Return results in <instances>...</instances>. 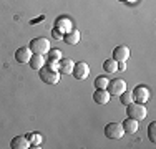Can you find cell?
Wrapping results in <instances>:
<instances>
[{
  "mask_svg": "<svg viewBox=\"0 0 156 149\" xmlns=\"http://www.w3.org/2000/svg\"><path fill=\"white\" fill-rule=\"evenodd\" d=\"M38 73H40V80H42L43 83H47V85H57L58 81H60V71L55 70V68H51L50 65L48 66L43 65L42 68L38 70Z\"/></svg>",
  "mask_w": 156,
  "mask_h": 149,
  "instance_id": "cell-1",
  "label": "cell"
},
{
  "mask_svg": "<svg viewBox=\"0 0 156 149\" xmlns=\"http://www.w3.org/2000/svg\"><path fill=\"white\" fill-rule=\"evenodd\" d=\"M28 48L32 50V53H37V55H45L48 53V51L51 50L50 47V40L43 38V36H38V38H33L30 45H28Z\"/></svg>",
  "mask_w": 156,
  "mask_h": 149,
  "instance_id": "cell-2",
  "label": "cell"
},
{
  "mask_svg": "<svg viewBox=\"0 0 156 149\" xmlns=\"http://www.w3.org/2000/svg\"><path fill=\"white\" fill-rule=\"evenodd\" d=\"M126 113H128V118H133V119H136V121L146 119V116H148L146 106H144V104H141V103H131V104H128Z\"/></svg>",
  "mask_w": 156,
  "mask_h": 149,
  "instance_id": "cell-3",
  "label": "cell"
},
{
  "mask_svg": "<svg viewBox=\"0 0 156 149\" xmlns=\"http://www.w3.org/2000/svg\"><path fill=\"white\" fill-rule=\"evenodd\" d=\"M105 134L110 139H121L123 134H125V129L120 123H108V124L105 126Z\"/></svg>",
  "mask_w": 156,
  "mask_h": 149,
  "instance_id": "cell-4",
  "label": "cell"
},
{
  "mask_svg": "<svg viewBox=\"0 0 156 149\" xmlns=\"http://www.w3.org/2000/svg\"><path fill=\"white\" fill-rule=\"evenodd\" d=\"M72 74L75 76V80L83 81V80H87V78H88V74H90V66H88L85 61L75 63V66H73V71H72Z\"/></svg>",
  "mask_w": 156,
  "mask_h": 149,
  "instance_id": "cell-5",
  "label": "cell"
},
{
  "mask_svg": "<svg viewBox=\"0 0 156 149\" xmlns=\"http://www.w3.org/2000/svg\"><path fill=\"white\" fill-rule=\"evenodd\" d=\"M108 93L111 96H120L123 91H126V83L125 80H120V78H116V80H110L108 83Z\"/></svg>",
  "mask_w": 156,
  "mask_h": 149,
  "instance_id": "cell-6",
  "label": "cell"
},
{
  "mask_svg": "<svg viewBox=\"0 0 156 149\" xmlns=\"http://www.w3.org/2000/svg\"><path fill=\"white\" fill-rule=\"evenodd\" d=\"M133 98L136 99V103H148V99H150V88L144 86V85H140V86H136L133 89Z\"/></svg>",
  "mask_w": 156,
  "mask_h": 149,
  "instance_id": "cell-7",
  "label": "cell"
},
{
  "mask_svg": "<svg viewBox=\"0 0 156 149\" xmlns=\"http://www.w3.org/2000/svg\"><path fill=\"white\" fill-rule=\"evenodd\" d=\"M55 28L58 30L60 33H68V32H72L73 30V23H72V20L70 18H66V17H60L57 22H55Z\"/></svg>",
  "mask_w": 156,
  "mask_h": 149,
  "instance_id": "cell-8",
  "label": "cell"
},
{
  "mask_svg": "<svg viewBox=\"0 0 156 149\" xmlns=\"http://www.w3.org/2000/svg\"><path fill=\"white\" fill-rule=\"evenodd\" d=\"M110 98H111V95L108 93V89H96V91L93 93V101L96 104H101V106L108 104Z\"/></svg>",
  "mask_w": 156,
  "mask_h": 149,
  "instance_id": "cell-9",
  "label": "cell"
},
{
  "mask_svg": "<svg viewBox=\"0 0 156 149\" xmlns=\"http://www.w3.org/2000/svg\"><path fill=\"white\" fill-rule=\"evenodd\" d=\"M129 58V48L126 45H120L113 50V60L116 61H126Z\"/></svg>",
  "mask_w": 156,
  "mask_h": 149,
  "instance_id": "cell-10",
  "label": "cell"
},
{
  "mask_svg": "<svg viewBox=\"0 0 156 149\" xmlns=\"http://www.w3.org/2000/svg\"><path fill=\"white\" fill-rule=\"evenodd\" d=\"M32 55L33 53H32V50L28 47H22L15 51V60L18 63H28L30 58H32Z\"/></svg>",
  "mask_w": 156,
  "mask_h": 149,
  "instance_id": "cell-11",
  "label": "cell"
},
{
  "mask_svg": "<svg viewBox=\"0 0 156 149\" xmlns=\"http://www.w3.org/2000/svg\"><path fill=\"white\" fill-rule=\"evenodd\" d=\"M73 66H75L73 60H70V58H62L60 61H58V71H60L62 74H72Z\"/></svg>",
  "mask_w": 156,
  "mask_h": 149,
  "instance_id": "cell-12",
  "label": "cell"
},
{
  "mask_svg": "<svg viewBox=\"0 0 156 149\" xmlns=\"http://www.w3.org/2000/svg\"><path fill=\"white\" fill-rule=\"evenodd\" d=\"M10 147L12 149H27V147H30V141L27 139V136H15L10 141Z\"/></svg>",
  "mask_w": 156,
  "mask_h": 149,
  "instance_id": "cell-13",
  "label": "cell"
},
{
  "mask_svg": "<svg viewBox=\"0 0 156 149\" xmlns=\"http://www.w3.org/2000/svg\"><path fill=\"white\" fill-rule=\"evenodd\" d=\"M140 121H136V119H133V118H128V119H125L123 121V129H125V133H128V134H135V133H138V129H140V124H138Z\"/></svg>",
  "mask_w": 156,
  "mask_h": 149,
  "instance_id": "cell-14",
  "label": "cell"
},
{
  "mask_svg": "<svg viewBox=\"0 0 156 149\" xmlns=\"http://www.w3.org/2000/svg\"><path fill=\"white\" fill-rule=\"evenodd\" d=\"M80 38H81V33L78 32V30H75V28H73L72 32H68V33H65V35H63V42H66L68 45L80 43Z\"/></svg>",
  "mask_w": 156,
  "mask_h": 149,
  "instance_id": "cell-15",
  "label": "cell"
},
{
  "mask_svg": "<svg viewBox=\"0 0 156 149\" xmlns=\"http://www.w3.org/2000/svg\"><path fill=\"white\" fill-rule=\"evenodd\" d=\"M28 65H30L33 70H37V71H38V70L42 68L43 65H45V58H43V55H37V53H33V55H32V58H30V61H28Z\"/></svg>",
  "mask_w": 156,
  "mask_h": 149,
  "instance_id": "cell-16",
  "label": "cell"
},
{
  "mask_svg": "<svg viewBox=\"0 0 156 149\" xmlns=\"http://www.w3.org/2000/svg\"><path fill=\"white\" fill-rule=\"evenodd\" d=\"M103 70H105L106 73H116L118 71V61L113 60V58L105 60V63H103Z\"/></svg>",
  "mask_w": 156,
  "mask_h": 149,
  "instance_id": "cell-17",
  "label": "cell"
},
{
  "mask_svg": "<svg viewBox=\"0 0 156 149\" xmlns=\"http://www.w3.org/2000/svg\"><path fill=\"white\" fill-rule=\"evenodd\" d=\"M108 83H110V80L106 76H98L95 80V88L96 89H106L108 88Z\"/></svg>",
  "mask_w": 156,
  "mask_h": 149,
  "instance_id": "cell-18",
  "label": "cell"
},
{
  "mask_svg": "<svg viewBox=\"0 0 156 149\" xmlns=\"http://www.w3.org/2000/svg\"><path fill=\"white\" fill-rule=\"evenodd\" d=\"M27 139L30 141V146H35V147H38V144L42 143V136H40L38 133H30V134H27Z\"/></svg>",
  "mask_w": 156,
  "mask_h": 149,
  "instance_id": "cell-19",
  "label": "cell"
},
{
  "mask_svg": "<svg viewBox=\"0 0 156 149\" xmlns=\"http://www.w3.org/2000/svg\"><path fill=\"white\" fill-rule=\"evenodd\" d=\"M133 99H135V98H133V91H131V93H129V91H123V93L120 95V101L123 103L125 106L131 104V103H133Z\"/></svg>",
  "mask_w": 156,
  "mask_h": 149,
  "instance_id": "cell-20",
  "label": "cell"
},
{
  "mask_svg": "<svg viewBox=\"0 0 156 149\" xmlns=\"http://www.w3.org/2000/svg\"><path fill=\"white\" fill-rule=\"evenodd\" d=\"M47 55H48V63L60 61V60H62V51L60 50H50Z\"/></svg>",
  "mask_w": 156,
  "mask_h": 149,
  "instance_id": "cell-21",
  "label": "cell"
},
{
  "mask_svg": "<svg viewBox=\"0 0 156 149\" xmlns=\"http://www.w3.org/2000/svg\"><path fill=\"white\" fill-rule=\"evenodd\" d=\"M148 137H150L151 143H156V123H151L150 128H148Z\"/></svg>",
  "mask_w": 156,
  "mask_h": 149,
  "instance_id": "cell-22",
  "label": "cell"
},
{
  "mask_svg": "<svg viewBox=\"0 0 156 149\" xmlns=\"http://www.w3.org/2000/svg\"><path fill=\"white\" fill-rule=\"evenodd\" d=\"M51 35H53V38H57V40H63V33H60L57 28L51 30Z\"/></svg>",
  "mask_w": 156,
  "mask_h": 149,
  "instance_id": "cell-23",
  "label": "cell"
},
{
  "mask_svg": "<svg viewBox=\"0 0 156 149\" xmlns=\"http://www.w3.org/2000/svg\"><path fill=\"white\" fill-rule=\"evenodd\" d=\"M118 70H126V61H118Z\"/></svg>",
  "mask_w": 156,
  "mask_h": 149,
  "instance_id": "cell-24",
  "label": "cell"
},
{
  "mask_svg": "<svg viewBox=\"0 0 156 149\" xmlns=\"http://www.w3.org/2000/svg\"><path fill=\"white\" fill-rule=\"evenodd\" d=\"M125 2H135V0H125Z\"/></svg>",
  "mask_w": 156,
  "mask_h": 149,
  "instance_id": "cell-25",
  "label": "cell"
},
{
  "mask_svg": "<svg viewBox=\"0 0 156 149\" xmlns=\"http://www.w3.org/2000/svg\"><path fill=\"white\" fill-rule=\"evenodd\" d=\"M121 2H125V0H121Z\"/></svg>",
  "mask_w": 156,
  "mask_h": 149,
  "instance_id": "cell-26",
  "label": "cell"
}]
</instances>
